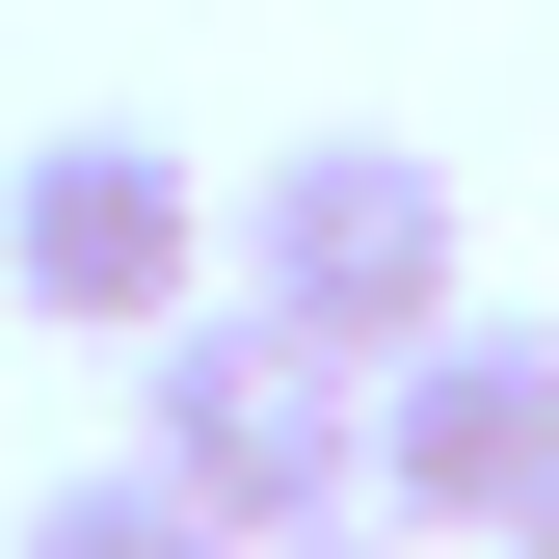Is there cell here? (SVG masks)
Listing matches in <instances>:
<instances>
[{"label": "cell", "mask_w": 559, "mask_h": 559, "mask_svg": "<svg viewBox=\"0 0 559 559\" xmlns=\"http://www.w3.org/2000/svg\"><path fill=\"white\" fill-rule=\"evenodd\" d=\"M533 507H559V320H427L373 373V533L507 559Z\"/></svg>", "instance_id": "4"}, {"label": "cell", "mask_w": 559, "mask_h": 559, "mask_svg": "<svg viewBox=\"0 0 559 559\" xmlns=\"http://www.w3.org/2000/svg\"><path fill=\"white\" fill-rule=\"evenodd\" d=\"M294 559H427V533H373V507H346V533H294Z\"/></svg>", "instance_id": "6"}, {"label": "cell", "mask_w": 559, "mask_h": 559, "mask_svg": "<svg viewBox=\"0 0 559 559\" xmlns=\"http://www.w3.org/2000/svg\"><path fill=\"white\" fill-rule=\"evenodd\" d=\"M507 559H559V507H533V533H507Z\"/></svg>", "instance_id": "7"}, {"label": "cell", "mask_w": 559, "mask_h": 559, "mask_svg": "<svg viewBox=\"0 0 559 559\" xmlns=\"http://www.w3.org/2000/svg\"><path fill=\"white\" fill-rule=\"evenodd\" d=\"M133 453H160L240 559H294V533L373 507V373H346V346H294L266 294H187L160 346H133Z\"/></svg>", "instance_id": "1"}, {"label": "cell", "mask_w": 559, "mask_h": 559, "mask_svg": "<svg viewBox=\"0 0 559 559\" xmlns=\"http://www.w3.org/2000/svg\"><path fill=\"white\" fill-rule=\"evenodd\" d=\"M27 559H240V533L187 507L160 453H107V479H53V507H27Z\"/></svg>", "instance_id": "5"}, {"label": "cell", "mask_w": 559, "mask_h": 559, "mask_svg": "<svg viewBox=\"0 0 559 559\" xmlns=\"http://www.w3.org/2000/svg\"><path fill=\"white\" fill-rule=\"evenodd\" d=\"M214 294H266L294 346H346V373H400L427 320H479V266H453V160H400V133H294V160L214 214Z\"/></svg>", "instance_id": "2"}, {"label": "cell", "mask_w": 559, "mask_h": 559, "mask_svg": "<svg viewBox=\"0 0 559 559\" xmlns=\"http://www.w3.org/2000/svg\"><path fill=\"white\" fill-rule=\"evenodd\" d=\"M0 294L53 346H160L214 294V160H160V133H27V160H0Z\"/></svg>", "instance_id": "3"}]
</instances>
